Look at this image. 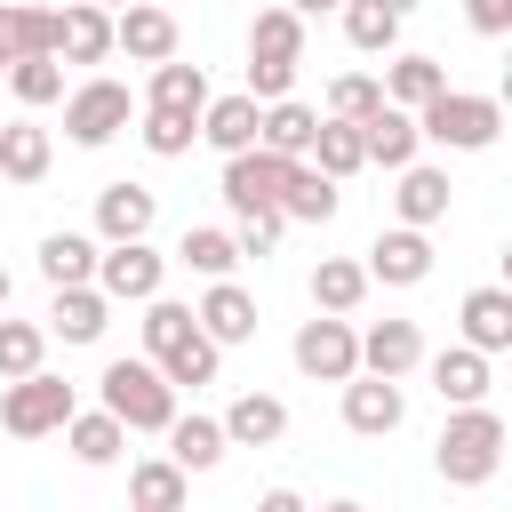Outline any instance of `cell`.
I'll return each mask as SVG.
<instances>
[{
  "mask_svg": "<svg viewBox=\"0 0 512 512\" xmlns=\"http://www.w3.org/2000/svg\"><path fill=\"white\" fill-rule=\"evenodd\" d=\"M464 344L472 352H504L512 344V296L504 288H472L464 296Z\"/></svg>",
  "mask_w": 512,
  "mask_h": 512,
  "instance_id": "obj_22",
  "label": "cell"
},
{
  "mask_svg": "<svg viewBox=\"0 0 512 512\" xmlns=\"http://www.w3.org/2000/svg\"><path fill=\"white\" fill-rule=\"evenodd\" d=\"M296 368L320 376V384H344V376L360 368V336H352L344 320H304V328H296Z\"/></svg>",
  "mask_w": 512,
  "mask_h": 512,
  "instance_id": "obj_9",
  "label": "cell"
},
{
  "mask_svg": "<svg viewBox=\"0 0 512 512\" xmlns=\"http://www.w3.org/2000/svg\"><path fill=\"white\" fill-rule=\"evenodd\" d=\"M392 200H400V224H440V216H448V176H440V168H416V160H408V168H400V192H392Z\"/></svg>",
  "mask_w": 512,
  "mask_h": 512,
  "instance_id": "obj_27",
  "label": "cell"
},
{
  "mask_svg": "<svg viewBox=\"0 0 512 512\" xmlns=\"http://www.w3.org/2000/svg\"><path fill=\"white\" fill-rule=\"evenodd\" d=\"M0 304H8V272H0Z\"/></svg>",
  "mask_w": 512,
  "mask_h": 512,
  "instance_id": "obj_46",
  "label": "cell"
},
{
  "mask_svg": "<svg viewBox=\"0 0 512 512\" xmlns=\"http://www.w3.org/2000/svg\"><path fill=\"white\" fill-rule=\"evenodd\" d=\"M64 432H72V456L80 464H112L120 456V440H128V424L104 408V416H64Z\"/></svg>",
  "mask_w": 512,
  "mask_h": 512,
  "instance_id": "obj_33",
  "label": "cell"
},
{
  "mask_svg": "<svg viewBox=\"0 0 512 512\" xmlns=\"http://www.w3.org/2000/svg\"><path fill=\"white\" fill-rule=\"evenodd\" d=\"M360 288H368V264L328 256V264L312 272V304H320V312H352V304H360Z\"/></svg>",
  "mask_w": 512,
  "mask_h": 512,
  "instance_id": "obj_35",
  "label": "cell"
},
{
  "mask_svg": "<svg viewBox=\"0 0 512 512\" xmlns=\"http://www.w3.org/2000/svg\"><path fill=\"white\" fill-rule=\"evenodd\" d=\"M48 56H64V64H96V56H112V16H104L96 0L64 8L56 32H48Z\"/></svg>",
  "mask_w": 512,
  "mask_h": 512,
  "instance_id": "obj_12",
  "label": "cell"
},
{
  "mask_svg": "<svg viewBox=\"0 0 512 512\" xmlns=\"http://www.w3.org/2000/svg\"><path fill=\"white\" fill-rule=\"evenodd\" d=\"M280 432H288V408L272 392H240L232 416H224V440H240V448H272Z\"/></svg>",
  "mask_w": 512,
  "mask_h": 512,
  "instance_id": "obj_24",
  "label": "cell"
},
{
  "mask_svg": "<svg viewBox=\"0 0 512 512\" xmlns=\"http://www.w3.org/2000/svg\"><path fill=\"white\" fill-rule=\"evenodd\" d=\"M192 136H200V120H192V112H160V104L144 112V144H152L160 160H176V152H192Z\"/></svg>",
  "mask_w": 512,
  "mask_h": 512,
  "instance_id": "obj_40",
  "label": "cell"
},
{
  "mask_svg": "<svg viewBox=\"0 0 512 512\" xmlns=\"http://www.w3.org/2000/svg\"><path fill=\"white\" fill-rule=\"evenodd\" d=\"M192 320H200L216 344H248V336H256V296H248V288H232V280H216V288H208V304H200Z\"/></svg>",
  "mask_w": 512,
  "mask_h": 512,
  "instance_id": "obj_19",
  "label": "cell"
},
{
  "mask_svg": "<svg viewBox=\"0 0 512 512\" xmlns=\"http://www.w3.org/2000/svg\"><path fill=\"white\" fill-rule=\"evenodd\" d=\"M40 344H48V336H40L32 320H0V376H32V368H40Z\"/></svg>",
  "mask_w": 512,
  "mask_h": 512,
  "instance_id": "obj_41",
  "label": "cell"
},
{
  "mask_svg": "<svg viewBox=\"0 0 512 512\" xmlns=\"http://www.w3.org/2000/svg\"><path fill=\"white\" fill-rule=\"evenodd\" d=\"M128 496H136L144 512H176V504H184V464H176V456H168V464H136V472H128Z\"/></svg>",
  "mask_w": 512,
  "mask_h": 512,
  "instance_id": "obj_36",
  "label": "cell"
},
{
  "mask_svg": "<svg viewBox=\"0 0 512 512\" xmlns=\"http://www.w3.org/2000/svg\"><path fill=\"white\" fill-rule=\"evenodd\" d=\"M360 152H368V160H384V168H408V160H416V112L384 96V104L360 120Z\"/></svg>",
  "mask_w": 512,
  "mask_h": 512,
  "instance_id": "obj_14",
  "label": "cell"
},
{
  "mask_svg": "<svg viewBox=\"0 0 512 512\" xmlns=\"http://www.w3.org/2000/svg\"><path fill=\"white\" fill-rule=\"evenodd\" d=\"M432 392H440L448 408H464V400H488V352H472V344L440 352V360H432Z\"/></svg>",
  "mask_w": 512,
  "mask_h": 512,
  "instance_id": "obj_23",
  "label": "cell"
},
{
  "mask_svg": "<svg viewBox=\"0 0 512 512\" xmlns=\"http://www.w3.org/2000/svg\"><path fill=\"white\" fill-rule=\"evenodd\" d=\"M152 216H160V200H152L144 184H104V192H96V232H104V240H144Z\"/></svg>",
  "mask_w": 512,
  "mask_h": 512,
  "instance_id": "obj_16",
  "label": "cell"
},
{
  "mask_svg": "<svg viewBox=\"0 0 512 512\" xmlns=\"http://www.w3.org/2000/svg\"><path fill=\"white\" fill-rule=\"evenodd\" d=\"M96 288L120 304H144V296H160V256L144 240H112V256H96Z\"/></svg>",
  "mask_w": 512,
  "mask_h": 512,
  "instance_id": "obj_11",
  "label": "cell"
},
{
  "mask_svg": "<svg viewBox=\"0 0 512 512\" xmlns=\"http://www.w3.org/2000/svg\"><path fill=\"white\" fill-rule=\"evenodd\" d=\"M496 128H504L496 96L440 88V96H424V104H416V136H432V144H456V152H480V144H496Z\"/></svg>",
  "mask_w": 512,
  "mask_h": 512,
  "instance_id": "obj_5",
  "label": "cell"
},
{
  "mask_svg": "<svg viewBox=\"0 0 512 512\" xmlns=\"http://www.w3.org/2000/svg\"><path fill=\"white\" fill-rule=\"evenodd\" d=\"M496 464H504V424H496V408L464 400L440 424V480L448 488H480V480H496Z\"/></svg>",
  "mask_w": 512,
  "mask_h": 512,
  "instance_id": "obj_2",
  "label": "cell"
},
{
  "mask_svg": "<svg viewBox=\"0 0 512 512\" xmlns=\"http://www.w3.org/2000/svg\"><path fill=\"white\" fill-rule=\"evenodd\" d=\"M64 416H72V384L64 376H16L8 392H0V424L16 432V440H40V432H64Z\"/></svg>",
  "mask_w": 512,
  "mask_h": 512,
  "instance_id": "obj_6",
  "label": "cell"
},
{
  "mask_svg": "<svg viewBox=\"0 0 512 512\" xmlns=\"http://www.w3.org/2000/svg\"><path fill=\"white\" fill-rule=\"evenodd\" d=\"M112 48H128L136 64H160V56H176V16H168V8L128 0V8H120V24H112Z\"/></svg>",
  "mask_w": 512,
  "mask_h": 512,
  "instance_id": "obj_13",
  "label": "cell"
},
{
  "mask_svg": "<svg viewBox=\"0 0 512 512\" xmlns=\"http://www.w3.org/2000/svg\"><path fill=\"white\" fill-rule=\"evenodd\" d=\"M296 56H304V24H296V8H264V16L248 24V96H256V104L288 96Z\"/></svg>",
  "mask_w": 512,
  "mask_h": 512,
  "instance_id": "obj_3",
  "label": "cell"
},
{
  "mask_svg": "<svg viewBox=\"0 0 512 512\" xmlns=\"http://www.w3.org/2000/svg\"><path fill=\"white\" fill-rule=\"evenodd\" d=\"M416 360H424L416 320H376V328L360 336V368H368V376H408Z\"/></svg>",
  "mask_w": 512,
  "mask_h": 512,
  "instance_id": "obj_17",
  "label": "cell"
},
{
  "mask_svg": "<svg viewBox=\"0 0 512 512\" xmlns=\"http://www.w3.org/2000/svg\"><path fill=\"white\" fill-rule=\"evenodd\" d=\"M0 24H8V48H16V56H48V32H56V16H48V8L8 0V8H0Z\"/></svg>",
  "mask_w": 512,
  "mask_h": 512,
  "instance_id": "obj_38",
  "label": "cell"
},
{
  "mask_svg": "<svg viewBox=\"0 0 512 512\" xmlns=\"http://www.w3.org/2000/svg\"><path fill=\"white\" fill-rule=\"evenodd\" d=\"M104 304H112L104 288L72 280V288H56V312H48V320H56V336H64V344H96V336H104Z\"/></svg>",
  "mask_w": 512,
  "mask_h": 512,
  "instance_id": "obj_21",
  "label": "cell"
},
{
  "mask_svg": "<svg viewBox=\"0 0 512 512\" xmlns=\"http://www.w3.org/2000/svg\"><path fill=\"white\" fill-rule=\"evenodd\" d=\"M144 352L168 384H208L216 376V336L192 320V304H168V296H144Z\"/></svg>",
  "mask_w": 512,
  "mask_h": 512,
  "instance_id": "obj_1",
  "label": "cell"
},
{
  "mask_svg": "<svg viewBox=\"0 0 512 512\" xmlns=\"http://www.w3.org/2000/svg\"><path fill=\"white\" fill-rule=\"evenodd\" d=\"M256 96H216V104H200V136L216 144V152H240V144H256Z\"/></svg>",
  "mask_w": 512,
  "mask_h": 512,
  "instance_id": "obj_25",
  "label": "cell"
},
{
  "mask_svg": "<svg viewBox=\"0 0 512 512\" xmlns=\"http://www.w3.org/2000/svg\"><path fill=\"white\" fill-rule=\"evenodd\" d=\"M104 408H112L128 432H168L176 384H168L152 360H112V368H104Z\"/></svg>",
  "mask_w": 512,
  "mask_h": 512,
  "instance_id": "obj_4",
  "label": "cell"
},
{
  "mask_svg": "<svg viewBox=\"0 0 512 512\" xmlns=\"http://www.w3.org/2000/svg\"><path fill=\"white\" fill-rule=\"evenodd\" d=\"M368 272H376V280H392V288H416V280L432 272V240H424V224L384 232V240L368 248Z\"/></svg>",
  "mask_w": 512,
  "mask_h": 512,
  "instance_id": "obj_15",
  "label": "cell"
},
{
  "mask_svg": "<svg viewBox=\"0 0 512 512\" xmlns=\"http://www.w3.org/2000/svg\"><path fill=\"white\" fill-rule=\"evenodd\" d=\"M152 104H160V112H192V120H200V104H208V80H200V64H176V56H160V72H152Z\"/></svg>",
  "mask_w": 512,
  "mask_h": 512,
  "instance_id": "obj_30",
  "label": "cell"
},
{
  "mask_svg": "<svg viewBox=\"0 0 512 512\" xmlns=\"http://www.w3.org/2000/svg\"><path fill=\"white\" fill-rule=\"evenodd\" d=\"M224 448H232L224 424H208V416H168V456H176L184 472H208Z\"/></svg>",
  "mask_w": 512,
  "mask_h": 512,
  "instance_id": "obj_28",
  "label": "cell"
},
{
  "mask_svg": "<svg viewBox=\"0 0 512 512\" xmlns=\"http://www.w3.org/2000/svg\"><path fill=\"white\" fill-rule=\"evenodd\" d=\"M440 88H448V72H440L432 56H400V64L384 72V96H392V104H408V112H416L424 96H440Z\"/></svg>",
  "mask_w": 512,
  "mask_h": 512,
  "instance_id": "obj_34",
  "label": "cell"
},
{
  "mask_svg": "<svg viewBox=\"0 0 512 512\" xmlns=\"http://www.w3.org/2000/svg\"><path fill=\"white\" fill-rule=\"evenodd\" d=\"M40 272H48V288H72V280L96 272V248H88L80 232H48V240H40Z\"/></svg>",
  "mask_w": 512,
  "mask_h": 512,
  "instance_id": "obj_32",
  "label": "cell"
},
{
  "mask_svg": "<svg viewBox=\"0 0 512 512\" xmlns=\"http://www.w3.org/2000/svg\"><path fill=\"white\" fill-rule=\"evenodd\" d=\"M312 128H320V112H304V104L272 96V104H264V120H256V144H264V152H280V160H304V152H312Z\"/></svg>",
  "mask_w": 512,
  "mask_h": 512,
  "instance_id": "obj_18",
  "label": "cell"
},
{
  "mask_svg": "<svg viewBox=\"0 0 512 512\" xmlns=\"http://www.w3.org/2000/svg\"><path fill=\"white\" fill-rule=\"evenodd\" d=\"M120 128H128V88H120V80H88V88L64 96V136H72V144L96 152V144H112Z\"/></svg>",
  "mask_w": 512,
  "mask_h": 512,
  "instance_id": "obj_7",
  "label": "cell"
},
{
  "mask_svg": "<svg viewBox=\"0 0 512 512\" xmlns=\"http://www.w3.org/2000/svg\"><path fill=\"white\" fill-rule=\"evenodd\" d=\"M8 88H16L24 104H56V96H64V72H56V56H16V64H8Z\"/></svg>",
  "mask_w": 512,
  "mask_h": 512,
  "instance_id": "obj_39",
  "label": "cell"
},
{
  "mask_svg": "<svg viewBox=\"0 0 512 512\" xmlns=\"http://www.w3.org/2000/svg\"><path fill=\"white\" fill-rule=\"evenodd\" d=\"M296 16H320V8H344V0H288Z\"/></svg>",
  "mask_w": 512,
  "mask_h": 512,
  "instance_id": "obj_44",
  "label": "cell"
},
{
  "mask_svg": "<svg viewBox=\"0 0 512 512\" xmlns=\"http://www.w3.org/2000/svg\"><path fill=\"white\" fill-rule=\"evenodd\" d=\"M376 104H384V80H368V72H344V80L328 88V112H336V120H368Z\"/></svg>",
  "mask_w": 512,
  "mask_h": 512,
  "instance_id": "obj_42",
  "label": "cell"
},
{
  "mask_svg": "<svg viewBox=\"0 0 512 512\" xmlns=\"http://www.w3.org/2000/svg\"><path fill=\"white\" fill-rule=\"evenodd\" d=\"M8 64H16V48H8V24H0V80H8Z\"/></svg>",
  "mask_w": 512,
  "mask_h": 512,
  "instance_id": "obj_45",
  "label": "cell"
},
{
  "mask_svg": "<svg viewBox=\"0 0 512 512\" xmlns=\"http://www.w3.org/2000/svg\"><path fill=\"white\" fill-rule=\"evenodd\" d=\"M120 8H128V0H120Z\"/></svg>",
  "mask_w": 512,
  "mask_h": 512,
  "instance_id": "obj_47",
  "label": "cell"
},
{
  "mask_svg": "<svg viewBox=\"0 0 512 512\" xmlns=\"http://www.w3.org/2000/svg\"><path fill=\"white\" fill-rule=\"evenodd\" d=\"M400 16H408V0H344V40L376 56L400 40Z\"/></svg>",
  "mask_w": 512,
  "mask_h": 512,
  "instance_id": "obj_26",
  "label": "cell"
},
{
  "mask_svg": "<svg viewBox=\"0 0 512 512\" xmlns=\"http://www.w3.org/2000/svg\"><path fill=\"white\" fill-rule=\"evenodd\" d=\"M280 176H288V160H280V152H264V144L224 152V200H232V216L280 208Z\"/></svg>",
  "mask_w": 512,
  "mask_h": 512,
  "instance_id": "obj_8",
  "label": "cell"
},
{
  "mask_svg": "<svg viewBox=\"0 0 512 512\" xmlns=\"http://www.w3.org/2000/svg\"><path fill=\"white\" fill-rule=\"evenodd\" d=\"M400 416H408V400H400V376H344V424L352 432H368V440H384V432H400Z\"/></svg>",
  "mask_w": 512,
  "mask_h": 512,
  "instance_id": "obj_10",
  "label": "cell"
},
{
  "mask_svg": "<svg viewBox=\"0 0 512 512\" xmlns=\"http://www.w3.org/2000/svg\"><path fill=\"white\" fill-rule=\"evenodd\" d=\"M0 176L8 184H40L48 176V128H32V120L0 128Z\"/></svg>",
  "mask_w": 512,
  "mask_h": 512,
  "instance_id": "obj_29",
  "label": "cell"
},
{
  "mask_svg": "<svg viewBox=\"0 0 512 512\" xmlns=\"http://www.w3.org/2000/svg\"><path fill=\"white\" fill-rule=\"evenodd\" d=\"M280 216H296V224H328V216H336V176L288 160V176H280Z\"/></svg>",
  "mask_w": 512,
  "mask_h": 512,
  "instance_id": "obj_20",
  "label": "cell"
},
{
  "mask_svg": "<svg viewBox=\"0 0 512 512\" xmlns=\"http://www.w3.org/2000/svg\"><path fill=\"white\" fill-rule=\"evenodd\" d=\"M176 256H184V264H192V272H208V280H224V272H232V264H240V240H232V232H208V224H192V232H184V248H176Z\"/></svg>",
  "mask_w": 512,
  "mask_h": 512,
  "instance_id": "obj_37",
  "label": "cell"
},
{
  "mask_svg": "<svg viewBox=\"0 0 512 512\" xmlns=\"http://www.w3.org/2000/svg\"><path fill=\"white\" fill-rule=\"evenodd\" d=\"M472 24L496 40V32H512V0H472Z\"/></svg>",
  "mask_w": 512,
  "mask_h": 512,
  "instance_id": "obj_43",
  "label": "cell"
},
{
  "mask_svg": "<svg viewBox=\"0 0 512 512\" xmlns=\"http://www.w3.org/2000/svg\"><path fill=\"white\" fill-rule=\"evenodd\" d=\"M312 152H320V176L344 184V176L368 160V152H360V120H320V128H312Z\"/></svg>",
  "mask_w": 512,
  "mask_h": 512,
  "instance_id": "obj_31",
  "label": "cell"
}]
</instances>
